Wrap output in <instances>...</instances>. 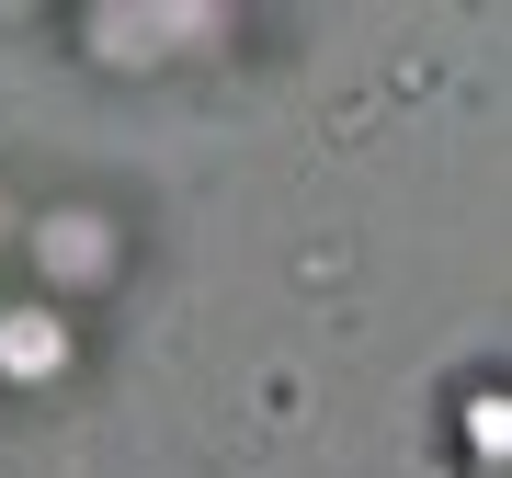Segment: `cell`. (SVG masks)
Masks as SVG:
<instances>
[{
    "mask_svg": "<svg viewBox=\"0 0 512 478\" xmlns=\"http://www.w3.org/2000/svg\"><path fill=\"white\" fill-rule=\"evenodd\" d=\"M12 228H23V205H12V194H0V251H12Z\"/></svg>",
    "mask_w": 512,
    "mask_h": 478,
    "instance_id": "4",
    "label": "cell"
},
{
    "mask_svg": "<svg viewBox=\"0 0 512 478\" xmlns=\"http://www.w3.org/2000/svg\"><path fill=\"white\" fill-rule=\"evenodd\" d=\"M456 456H467V478H501V456H512V387L501 376L456 387Z\"/></svg>",
    "mask_w": 512,
    "mask_h": 478,
    "instance_id": "3",
    "label": "cell"
},
{
    "mask_svg": "<svg viewBox=\"0 0 512 478\" xmlns=\"http://www.w3.org/2000/svg\"><path fill=\"white\" fill-rule=\"evenodd\" d=\"M12 251H23V296H46V308H92V296H114L137 274V217L126 205H103V194H57V205H35V217L12 228Z\"/></svg>",
    "mask_w": 512,
    "mask_h": 478,
    "instance_id": "1",
    "label": "cell"
},
{
    "mask_svg": "<svg viewBox=\"0 0 512 478\" xmlns=\"http://www.w3.org/2000/svg\"><path fill=\"white\" fill-rule=\"evenodd\" d=\"M80 376V319L46 296H0V387L12 399H57Z\"/></svg>",
    "mask_w": 512,
    "mask_h": 478,
    "instance_id": "2",
    "label": "cell"
}]
</instances>
